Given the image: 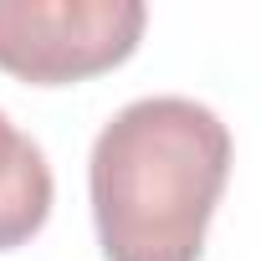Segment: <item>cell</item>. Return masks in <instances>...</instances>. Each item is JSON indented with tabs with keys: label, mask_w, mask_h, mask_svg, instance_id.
<instances>
[{
	"label": "cell",
	"mask_w": 261,
	"mask_h": 261,
	"mask_svg": "<svg viewBox=\"0 0 261 261\" xmlns=\"http://www.w3.org/2000/svg\"><path fill=\"white\" fill-rule=\"evenodd\" d=\"M149 11L139 0H0V72L67 87L123 67Z\"/></svg>",
	"instance_id": "cell-2"
},
{
	"label": "cell",
	"mask_w": 261,
	"mask_h": 261,
	"mask_svg": "<svg viewBox=\"0 0 261 261\" xmlns=\"http://www.w3.org/2000/svg\"><path fill=\"white\" fill-rule=\"evenodd\" d=\"M51 215V164L0 113V251L26 246Z\"/></svg>",
	"instance_id": "cell-3"
},
{
	"label": "cell",
	"mask_w": 261,
	"mask_h": 261,
	"mask_svg": "<svg viewBox=\"0 0 261 261\" xmlns=\"http://www.w3.org/2000/svg\"><path fill=\"white\" fill-rule=\"evenodd\" d=\"M230 179V128L195 97L118 108L87 159L92 220L108 261H200Z\"/></svg>",
	"instance_id": "cell-1"
}]
</instances>
